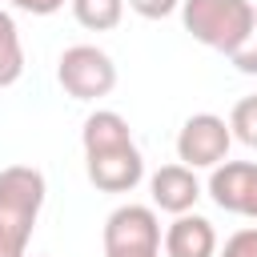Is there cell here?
I'll list each match as a JSON object with an SVG mask.
<instances>
[{
  "mask_svg": "<svg viewBox=\"0 0 257 257\" xmlns=\"http://www.w3.org/2000/svg\"><path fill=\"white\" fill-rule=\"evenodd\" d=\"M209 197L217 209L257 221V165L253 161H221L209 173Z\"/></svg>",
  "mask_w": 257,
  "mask_h": 257,
  "instance_id": "52a82bcc",
  "label": "cell"
},
{
  "mask_svg": "<svg viewBox=\"0 0 257 257\" xmlns=\"http://www.w3.org/2000/svg\"><path fill=\"white\" fill-rule=\"evenodd\" d=\"M104 257H161V221L153 205H120L104 221Z\"/></svg>",
  "mask_w": 257,
  "mask_h": 257,
  "instance_id": "277c9868",
  "label": "cell"
},
{
  "mask_svg": "<svg viewBox=\"0 0 257 257\" xmlns=\"http://www.w3.org/2000/svg\"><path fill=\"white\" fill-rule=\"evenodd\" d=\"M84 173L100 193H128L145 177V157L133 141H124V145H112V149L84 153Z\"/></svg>",
  "mask_w": 257,
  "mask_h": 257,
  "instance_id": "8992f818",
  "label": "cell"
},
{
  "mask_svg": "<svg viewBox=\"0 0 257 257\" xmlns=\"http://www.w3.org/2000/svg\"><path fill=\"white\" fill-rule=\"evenodd\" d=\"M56 80L72 100H100L116 88V64L96 44H72L60 52Z\"/></svg>",
  "mask_w": 257,
  "mask_h": 257,
  "instance_id": "3957f363",
  "label": "cell"
},
{
  "mask_svg": "<svg viewBox=\"0 0 257 257\" xmlns=\"http://www.w3.org/2000/svg\"><path fill=\"white\" fill-rule=\"evenodd\" d=\"M233 60V68L237 72H245V76H257V24H253V32H249V40L229 56Z\"/></svg>",
  "mask_w": 257,
  "mask_h": 257,
  "instance_id": "2e32d148",
  "label": "cell"
},
{
  "mask_svg": "<svg viewBox=\"0 0 257 257\" xmlns=\"http://www.w3.org/2000/svg\"><path fill=\"white\" fill-rule=\"evenodd\" d=\"M24 72V48H20V32H16V20L0 8V88L16 84Z\"/></svg>",
  "mask_w": 257,
  "mask_h": 257,
  "instance_id": "8fae6325",
  "label": "cell"
},
{
  "mask_svg": "<svg viewBox=\"0 0 257 257\" xmlns=\"http://www.w3.org/2000/svg\"><path fill=\"white\" fill-rule=\"evenodd\" d=\"M217 257H257V229H237Z\"/></svg>",
  "mask_w": 257,
  "mask_h": 257,
  "instance_id": "5bb4252c",
  "label": "cell"
},
{
  "mask_svg": "<svg viewBox=\"0 0 257 257\" xmlns=\"http://www.w3.org/2000/svg\"><path fill=\"white\" fill-rule=\"evenodd\" d=\"M128 8L137 16H145V20H165V16H173L181 8V0H128Z\"/></svg>",
  "mask_w": 257,
  "mask_h": 257,
  "instance_id": "9a60e30c",
  "label": "cell"
},
{
  "mask_svg": "<svg viewBox=\"0 0 257 257\" xmlns=\"http://www.w3.org/2000/svg\"><path fill=\"white\" fill-rule=\"evenodd\" d=\"M20 12H32V16H52L64 8V0H12Z\"/></svg>",
  "mask_w": 257,
  "mask_h": 257,
  "instance_id": "e0dca14e",
  "label": "cell"
},
{
  "mask_svg": "<svg viewBox=\"0 0 257 257\" xmlns=\"http://www.w3.org/2000/svg\"><path fill=\"white\" fill-rule=\"evenodd\" d=\"M229 128H233V137H237L241 145L257 149V96H241V100L233 104Z\"/></svg>",
  "mask_w": 257,
  "mask_h": 257,
  "instance_id": "4fadbf2b",
  "label": "cell"
},
{
  "mask_svg": "<svg viewBox=\"0 0 257 257\" xmlns=\"http://www.w3.org/2000/svg\"><path fill=\"white\" fill-rule=\"evenodd\" d=\"M124 141H133L128 120H124L120 112H112V108H96V112L84 120V128H80V145H84V153L112 149V145H124Z\"/></svg>",
  "mask_w": 257,
  "mask_h": 257,
  "instance_id": "30bf717a",
  "label": "cell"
},
{
  "mask_svg": "<svg viewBox=\"0 0 257 257\" xmlns=\"http://www.w3.org/2000/svg\"><path fill=\"white\" fill-rule=\"evenodd\" d=\"M181 20L193 40L233 56L257 24V4L253 0H181Z\"/></svg>",
  "mask_w": 257,
  "mask_h": 257,
  "instance_id": "7a4b0ae2",
  "label": "cell"
},
{
  "mask_svg": "<svg viewBox=\"0 0 257 257\" xmlns=\"http://www.w3.org/2000/svg\"><path fill=\"white\" fill-rule=\"evenodd\" d=\"M165 257H217V229L209 217L177 213L165 229Z\"/></svg>",
  "mask_w": 257,
  "mask_h": 257,
  "instance_id": "9c48e42d",
  "label": "cell"
},
{
  "mask_svg": "<svg viewBox=\"0 0 257 257\" xmlns=\"http://www.w3.org/2000/svg\"><path fill=\"white\" fill-rule=\"evenodd\" d=\"M149 189H153V209L173 213V217L189 213L197 205V197H201V185H197V177H193L189 165H165V169H157L149 177Z\"/></svg>",
  "mask_w": 257,
  "mask_h": 257,
  "instance_id": "ba28073f",
  "label": "cell"
},
{
  "mask_svg": "<svg viewBox=\"0 0 257 257\" xmlns=\"http://www.w3.org/2000/svg\"><path fill=\"white\" fill-rule=\"evenodd\" d=\"M44 173L32 165L0 169V257H28V241L44 205Z\"/></svg>",
  "mask_w": 257,
  "mask_h": 257,
  "instance_id": "6da1fadb",
  "label": "cell"
},
{
  "mask_svg": "<svg viewBox=\"0 0 257 257\" xmlns=\"http://www.w3.org/2000/svg\"><path fill=\"white\" fill-rule=\"evenodd\" d=\"M68 4H72L76 24L88 32H108L124 16V0H68Z\"/></svg>",
  "mask_w": 257,
  "mask_h": 257,
  "instance_id": "7c38bea8",
  "label": "cell"
},
{
  "mask_svg": "<svg viewBox=\"0 0 257 257\" xmlns=\"http://www.w3.org/2000/svg\"><path fill=\"white\" fill-rule=\"evenodd\" d=\"M229 145H233V128L213 112L189 116L177 133V157L189 169H217L229 157Z\"/></svg>",
  "mask_w": 257,
  "mask_h": 257,
  "instance_id": "5b68a950",
  "label": "cell"
}]
</instances>
